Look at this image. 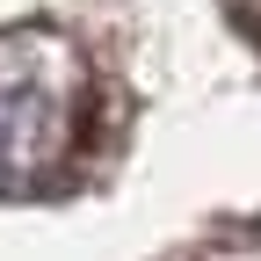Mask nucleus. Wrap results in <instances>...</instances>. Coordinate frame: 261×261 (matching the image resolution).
I'll return each mask as SVG.
<instances>
[{
  "mask_svg": "<svg viewBox=\"0 0 261 261\" xmlns=\"http://www.w3.org/2000/svg\"><path fill=\"white\" fill-rule=\"evenodd\" d=\"M94 123V73L51 22L0 29V196L44 189L73 167Z\"/></svg>",
  "mask_w": 261,
  "mask_h": 261,
  "instance_id": "nucleus-1",
  "label": "nucleus"
}]
</instances>
